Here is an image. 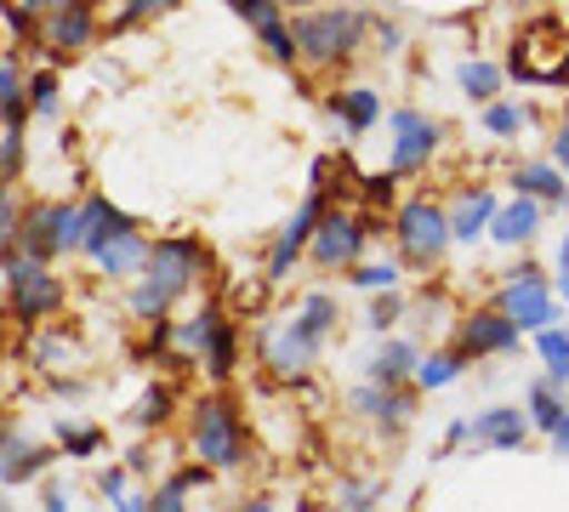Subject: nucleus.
<instances>
[{"mask_svg": "<svg viewBox=\"0 0 569 512\" xmlns=\"http://www.w3.org/2000/svg\"><path fill=\"white\" fill-rule=\"evenodd\" d=\"M291 29H297L302 69H337L365 46V34H376V18L365 7H302Z\"/></svg>", "mask_w": 569, "mask_h": 512, "instance_id": "obj_1", "label": "nucleus"}, {"mask_svg": "<svg viewBox=\"0 0 569 512\" xmlns=\"http://www.w3.org/2000/svg\"><path fill=\"white\" fill-rule=\"evenodd\" d=\"M188 455L211 461L217 473H246L251 428H246V415L233 410V399H222V393L194 399V410H188Z\"/></svg>", "mask_w": 569, "mask_h": 512, "instance_id": "obj_2", "label": "nucleus"}, {"mask_svg": "<svg viewBox=\"0 0 569 512\" xmlns=\"http://www.w3.org/2000/svg\"><path fill=\"white\" fill-rule=\"evenodd\" d=\"M325 342H330V337H319V331H313V324L302 319V308L273 313V319H262V324H257V353H262V370H268L273 382H291V388L313 377V364H319Z\"/></svg>", "mask_w": 569, "mask_h": 512, "instance_id": "obj_3", "label": "nucleus"}, {"mask_svg": "<svg viewBox=\"0 0 569 512\" xmlns=\"http://www.w3.org/2000/svg\"><path fill=\"white\" fill-rule=\"evenodd\" d=\"M456 234H450V205H439L433 194H416L393 205V251L405 257V268L433 273L450 257Z\"/></svg>", "mask_w": 569, "mask_h": 512, "instance_id": "obj_4", "label": "nucleus"}, {"mask_svg": "<svg viewBox=\"0 0 569 512\" xmlns=\"http://www.w3.org/2000/svg\"><path fill=\"white\" fill-rule=\"evenodd\" d=\"M7 279V313H12V324H46L52 313H63V302H69V285H63V273L52 268V262H40V257H29V251H7V268H0Z\"/></svg>", "mask_w": 569, "mask_h": 512, "instance_id": "obj_5", "label": "nucleus"}, {"mask_svg": "<svg viewBox=\"0 0 569 512\" xmlns=\"http://www.w3.org/2000/svg\"><path fill=\"white\" fill-rule=\"evenodd\" d=\"M18 251L58 262V257H80V200H34L23 211V240Z\"/></svg>", "mask_w": 569, "mask_h": 512, "instance_id": "obj_6", "label": "nucleus"}, {"mask_svg": "<svg viewBox=\"0 0 569 512\" xmlns=\"http://www.w3.org/2000/svg\"><path fill=\"white\" fill-rule=\"evenodd\" d=\"M370 240H376V234H370L365 211L325 205V217H319V234H313V245H308V262H313L319 273H348L353 262H365Z\"/></svg>", "mask_w": 569, "mask_h": 512, "instance_id": "obj_7", "label": "nucleus"}, {"mask_svg": "<svg viewBox=\"0 0 569 512\" xmlns=\"http://www.w3.org/2000/svg\"><path fill=\"white\" fill-rule=\"evenodd\" d=\"M445 137H450L445 120L421 114V109H393V114H388V165H393L399 177H421L427 165L439 160Z\"/></svg>", "mask_w": 569, "mask_h": 512, "instance_id": "obj_8", "label": "nucleus"}, {"mask_svg": "<svg viewBox=\"0 0 569 512\" xmlns=\"http://www.w3.org/2000/svg\"><path fill=\"white\" fill-rule=\"evenodd\" d=\"M496 308H501V313H512V319L536 337V331H547V324H558L563 297H558V285H547V273H541L536 262H525V268L501 273V285H496Z\"/></svg>", "mask_w": 569, "mask_h": 512, "instance_id": "obj_9", "label": "nucleus"}, {"mask_svg": "<svg viewBox=\"0 0 569 512\" xmlns=\"http://www.w3.org/2000/svg\"><path fill=\"white\" fill-rule=\"evenodd\" d=\"M416 382H405V388H388V382H359L353 393H348V415L353 422H365L376 439H405L410 433V422H416Z\"/></svg>", "mask_w": 569, "mask_h": 512, "instance_id": "obj_10", "label": "nucleus"}, {"mask_svg": "<svg viewBox=\"0 0 569 512\" xmlns=\"http://www.w3.org/2000/svg\"><path fill=\"white\" fill-rule=\"evenodd\" d=\"M450 342L467 353V359H507V353H518L525 348V324H518L512 313H501L496 302L490 308H472V313H461L456 324H450Z\"/></svg>", "mask_w": 569, "mask_h": 512, "instance_id": "obj_11", "label": "nucleus"}, {"mask_svg": "<svg viewBox=\"0 0 569 512\" xmlns=\"http://www.w3.org/2000/svg\"><path fill=\"white\" fill-rule=\"evenodd\" d=\"M142 273L166 279L177 297H188V291H200L206 279H211V245L200 234H160L154 240V257H149V268H142Z\"/></svg>", "mask_w": 569, "mask_h": 512, "instance_id": "obj_12", "label": "nucleus"}, {"mask_svg": "<svg viewBox=\"0 0 569 512\" xmlns=\"http://www.w3.org/2000/svg\"><path fill=\"white\" fill-rule=\"evenodd\" d=\"M325 200H330V189H308V200L297 205V217L273 234V245H268V279H273V291H279L284 279L297 273V262L308 257V245H313V234H319V217H325Z\"/></svg>", "mask_w": 569, "mask_h": 512, "instance_id": "obj_13", "label": "nucleus"}, {"mask_svg": "<svg viewBox=\"0 0 569 512\" xmlns=\"http://www.w3.org/2000/svg\"><path fill=\"white\" fill-rule=\"evenodd\" d=\"M103 29L109 23L98 18V0H69V7L40 18V46H46V58H52V63H63V58L86 52V46L98 40Z\"/></svg>", "mask_w": 569, "mask_h": 512, "instance_id": "obj_14", "label": "nucleus"}, {"mask_svg": "<svg viewBox=\"0 0 569 512\" xmlns=\"http://www.w3.org/2000/svg\"><path fill=\"white\" fill-rule=\"evenodd\" d=\"M530 433H536V422H530L525 404H490V410L472 415V444H467V450H472V455H479V450L512 455V450L530 444Z\"/></svg>", "mask_w": 569, "mask_h": 512, "instance_id": "obj_15", "label": "nucleus"}, {"mask_svg": "<svg viewBox=\"0 0 569 512\" xmlns=\"http://www.w3.org/2000/svg\"><path fill=\"white\" fill-rule=\"evenodd\" d=\"M131 228H137L131 211H120V205L103 200V194H86V200H80V257L98 262L103 245H114L120 234H131Z\"/></svg>", "mask_w": 569, "mask_h": 512, "instance_id": "obj_16", "label": "nucleus"}, {"mask_svg": "<svg viewBox=\"0 0 569 512\" xmlns=\"http://www.w3.org/2000/svg\"><path fill=\"white\" fill-rule=\"evenodd\" d=\"M547 200H536V194H512V200H501V211H496V222H490V240L501 245V251H525L536 234H541V222H547Z\"/></svg>", "mask_w": 569, "mask_h": 512, "instance_id": "obj_17", "label": "nucleus"}, {"mask_svg": "<svg viewBox=\"0 0 569 512\" xmlns=\"http://www.w3.org/2000/svg\"><path fill=\"white\" fill-rule=\"evenodd\" d=\"M416 364H421V348L410 342V337H399V331H388V337H376V348L365 353V382H388V388H405V382H416Z\"/></svg>", "mask_w": 569, "mask_h": 512, "instance_id": "obj_18", "label": "nucleus"}, {"mask_svg": "<svg viewBox=\"0 0 569 512\" xmlns=\"http://www.w3.org/2000/svg\"><path fill=\"white\" fill-rule=\"evenodd\" d=\"M0 450H7V461H0V484H7V490H23V484H34V479L52 473V450L34 444V439H23L18 422H7V433H0Z\"/></svg>", "mask_w": 569, "mask_h": 512, "instance_id": "obj_19", "label": "nucleus"}, {"mask_svg": "<svg viewBox=\"0 0 569 512\" xmlns=\"http://www.w3.org/2000/svg\"><path fill=\"white\" fill-rule=\"evenodd\" d=\"M496 211H501V194H496V189H461V194L450 200V234H456V245L490 240Z\"/></svg>", "mask_w": 569, "mask_h": 512, "instance_id": "obj_20", "label": "nucleus"}, {"mask_svg": "<svg viewBox=\"0 0 569 512\" xmlns=\"http://www.w3.org/2000/svg\"><path fill=\"white\" fill-rule=\"evenodd\" d=\"M325 109H330V120H337L348 137H365L370 126H382V114H388L376 86H342V91H330Z\"/></svg>", "mask_w": 569, "mask_h": 512, "instance_id": "obj_21", "label": "nucleus"}, {"mask_svg": "<svg viewBox=\"0 0 569 512\" xmlns=\"http://www.w3.org/2000/svg\"><path fill=\"white\" fill-rule=\"evenodd\" d=\"M228 324V313L217 308V302H206V308H194L188 319H177V348H171V364H206V348H211V337Z\"/></svg>", "mask_w": 569, "mask_h": 512, "instance_id": "obj_22", "label": "nucleus"}, {"mask_svg": "<svg viewBox=\"0 0 569 512\" xmlns=\"http://www.w3.org/2000/svg\"><path fill=\"white\" fill-rule=\"evenodd\" d=\"M512 189L518 194H536V200H547L552 211H563V200H569V171L547 154V160H525V165H512Z\"/></svg>", "mask_w": 569, "mask_h": 512, "instance_id": "obj_23", "label": "nucleus"}, {"mask_svg": "<svg viewBox=\"0 0 569 512\" xmlns=\"http://www.w3.org/2000/svg\"><path fill=\"white\" fill-rule=\"evenodd\" d=\"M149 257H154V240L142 234V228H131V234H120L114 245H103V257L91 262L103 279H137L142 268H149Z\"/></svg>", "mask_w": 569, "mask_h": 512, "instance_id": "obj_24", "label": "nucleus"}, {"mask_svg": "<svg viewBox=\"0 0 569 512\" xmlns=\"http://www.w3.org/2000/svg\"><path fill=\"white\" fill-rule=\"evenodd\" d=\"M525 410H530L536 433L547 439V433L563 422V415H569V393H563V382H552L547 370H541V377H530V382H525Z\"/></svg>", "mask_w": 569, "mask_h": 512, "instance_id": "obj_25", "label": "nucleus"}, {"mask_svg": "<svg viewBox=\"0 0 569 512\" xmlns=\"http://www.w3.org/2000/svg\"><path fill=\"white\" fill-rule=\"evenodd\" d=\"M456 86H461V98L467 103H496L501 98V86H507V63H490V58H461L456 63Z\"/></svg>", "mask_w": 569, "mask_h": 512, "instance_id": "obj_26", "label": "nucleus"}, {"mask_svg": "<svg viewBox=\"0 0 569 512\" xmlns=\"http://www.w3.org/2000/svg\"><path fill=\"white\" fill-rule=\"evenodd\" d=\"M182 297L166 285V279H154V273H137L131 279V297H126V308H131V319L137 324H154V319H171V308H177Z\"/></svg>", "mask_w": 569, "mask_h": 512, "instance_id": "obj_27", "label": "nucleus"}, {"mask_svg": "<svg viewBox=\"0 0 569 512\" xmlns=\"http://www.w3.org/2000/svg\"><path fill=\"white\" fill-rule=\"evenodd\" d=\"M217 484V468L211 461H188V468H177V473H166V484H154V506L160 512H182V501H188V490H211Z\"/></svg>", "mask_w": 569, "mask_h": 512, "instance_id": "obj_28", "label": "nucleus"}, {"mask_svg": "<svg viewBox=\"0 0 569 512\" xmlns=\"http://www.w3.org/2000/svg\"><path fill=\"white\" fill-rule=\"evenodd\" d=\"M171 410H177L171 382H149V388L137 393V404L126 410V428H131V433H160V428L171 422Z\"/></svg>", "mask_w": 569, "mask_h": 512, "instance_id": "obj_29", "label": "nucleus"}, {"mask_svg": "<svg viewBox=\"0 0 569 512\" xmlns=\"http://www.w3.org/2000/svg\"><path fill=\"white\" fill-rule=\"evenodd\" d=\"M472 359L450 342V348H433V353H421V364H416V388L421 393H445V388H456L461 382V370H467Z\"/></svg>", "mask_w": 569, "mask_h": 512, "instance_id": "obj_30", "label": "nucleus"}, {"mask_svg": "<svg viewBox=\"0 0 569 512\" xmlns=\"http://www.w3.org/2000/svg\"><path fill=\"white\" fill-rule=\"evenodd\" d=\"M479 126L496 137V143H518V137L536 126V109H530V103H518V98H496V103L479 109Z\"/></svg>", "mask_w": 569, "mask_h": 512, "instance_id": "obj_31", "label": "nucleus"}, {"mask_svg": "<svg viewBox=\"0 0 569 512\" xmlns=\"http://www.w3.org/2000/svg\"><path fill=\"white\" fill-rule=\"evenodd\" d=\"M34 103H29V86H23V69H18V46H7L0 58V120L7 126H29Z\"/></svg>", "mask_w": 569, "mask_h": 512, "instance_id": "obj_32", "label": "nucleus"}, {"mask_svg": "<svg viewBox=\"0 0 569 512\" xmlns=\"http://www.w3.org/2000/svg\"><path fill=\"white\" fill-rule=\"evenodd\" d=\"M348 285L376 297V291H399L405 285V257H365L348 268Z\"/></svg>", "mask_w": 569, "mask_h": 512, "instance_id": "obj_33", "label": "nucleus"}, {"mask_svg": "<svg viewBox=\"0 0 569 512\" xmlns=\"http://www.w3.org/2000/svg\"><path fill=\"white\" fill-rule=\"evenodd\" d=\"M233 370H240V324H222V331L211 337V348H206V377L211 382H233Z\"/></svg>", "mask_w": 569, "mask_h": 512, "instance_id": "obj_34", "label": "nucleus"}, {"mask_svg": "<svg viewBox=\"0 0 569 512\" xmlns=\"http://www.w3.org/2000/svg\"><path fill=\"white\" fill-rule=\"evenodd\" d=\"M536 359H541V370H547L552 382L569 388V331H563V324H547V331H536Z\"/></svg>", "mask_w": 569, "mask_h": 512, "instance_id": "obj_35", "label": "nucleus"}, {"mask_svg": "<svg viewBox=\"0 0 569 512\" xmlns=\"http://www.w3.org/2000/svg\"><path fill=\"white\" fill-rule=\"evenodd\" d=\"M58 450H63L69 461H91V455L103 450V433L86 428L80 415H58Z\"/></svg>", "mask_w": 569, "mask_h": 512, "instance_id": "obj_36", "label": "nucleus"}, {"mask_svg": "<svg viewBox=\"0 0 569 512\" xmlns=\"http://www.w3.org/2000/svg\"><path fill=\"white\" fill-rule=\"evenodd\" d=\"M257 40H262V52H268V58H273L279 69H297V63H302L291 18H279V23H262V29H257Z\"/></svg>", "mask_w": 569, "mask_h": 512, "instance_id": "obj_37", "label": "nucleus"}, {"mask_svg": "<svg viewBox=\"0 0 569 512\" xmlns=\"http://www.w3.org/2000/svg\"><path fill=\"white\" fill-rule=\"evenodd\" d=\"M29 103H34L40 120H58V114H63V80H58V63L29 74Z\"/></svg>", "mask_w": 569, "mask_h": 512, "instance_id": "obj_38", "label": "nucleus"}, {"mask_svg": "<svg viewBox=\"0 0 569 512\" xmlns=\"http://www.w3.org/2000/svg\"><path fill=\"white\" fill-rule=\"evenodd\" d=\"M177 7H182V0H120V12L109 18L103 34H126V29H137V23H154V18L177 12Z\"/></svg>", "mask_w": 569, "mask_h": 512, "instance_id": "obj_39", "label": "nucleus"}, {"mask_svg": "<svg viewBox=\"0 0 569 512\" xmlns=\"http://www.w3.org/2000/svg\"><path fill=\"white\" fill-rule=\"evenodd\" d=\"M405 313H410V302H405L399 291H376L370 308H365V331H370V337H388L393 324H405Z\"/></svg>", "mask_w": 569, "mask_h": 512, "instance_id": "obj_40", "label": "nucleus"}, {"mask_svg": "<svg viewBox=\"0 0 569 512\" xmlns=\"http://www.w3.org/2000/svg\"><path fill=\"white\" fill-rule=\"evenodd\" d=\"M297 308H302V319L313 324L319 337H330V331L342 324V302L330 297V291H302V297H297Z\"/></svg>", "mask_w": 569, "mask_h": 512, "instance_id": "obj_41", "label": "nucleus"}, {"mask_svg": "<svg viewBox=\"0 0 569 512\" xmlns=\"http://www.w3.org/2000/svg\"><path fill=\"white\" fill-rule=\"evenodd\" d=\"M399 171L388 165V171H370V177H359V200H365V211H393L399 205Z\"/></svg>", "mask_w": 569, "mask_h": 512, "instance_id": "obj_42", "label": "nucleus"}, {"mask_svg": "<svg viewBox=\"0 0 569 512\" xmlns=\"http://www.w3.org/2000/svg\"><path fill=\"white\" fill-rule=\"evenodd\" d=\"M23 160H29V126H7V131H0V177L18 182Z\"/></svg>", "mask_w": 569, "mask_h": 512, "instance_id": "obj_43", "label": "nucleus"}, {"mask_svg": "<svg viewBox=\"0 0 569 512\" xmlns=\"http://www.w3.org/2000/svg\"><path fill=\"white\" fill-rule=\"evenodd\" d=\"M131 461H109V468H98V479H91V484H98V495L103 501H114V506H126L131 501Z\"/></svg>", "mask_w": 569, "mask_h": 512, "instance_id": "obj_44", "label": "nucleus"}, {"mask_svg": "<svg viewBox=\"0 0 569 512\" xmlns=\"http://www.w3.org/2000/svg\"><path fill=\"white\" fill-rule=\"evenodd\" d=\"M23 240V211H18V182H7V194H0V257L18 251Z\"/></svg>", "mask_w": 569, "mask_h": 512, "instance_id": "obj_45", "label": "nucleus"}, {"mask_svg": "<svg viewBox=\"0 0 569 512\" xmlns=\"http://www.w3.org/2000/svg\"><path fill=\"white\" fill-rule=\"evenodd\" d=\"M69 353H74V337H69V324H58V331L34 348V364H40V370H52V364L69 359Z\"/></svg>", "mask_w": 569, "mask_h": 512, "instance_id": "obj_46", "label": "nucleus"}, {"mask_svg": "<svg viewBox=\"0 0 569 512\" xmlns=\"http://www.w3.org/2000/svg\"><path fill=\"white\" fill-rule=\"evenodd\" d=\"M0 23H7V34H12V40H18V34H23V40H29V34H40V18L23 7V0H7V7H0Z\"/></svg>", "mask_w": 569, "mask_h": 512, "instance_id": "obj_47", "label": "nucleus"}, {"mask_svg": "<svg viewBox=\"0 0 569 512\" xmlns=\"http://www.w3.org/2000/svg\"><path fill=\"white\" fill-rule=\"evenodd\" d=\"M382 495H388L382 484H353V479L337 484V501H342V506H370V501H382Z\"/></svg>", "mask_w": 569, "mask_h": 512, "instance_id": "obj_48", "label": "nucleus"}, {"mask_svg": "<svg viewBox=\"0 0 569 512\" xmlns=\"http://www.w3.org/2000/svg\"><path fill=\"white\" fill-rule=\"evenodd\" d=\"M376 52H382V58H399V52H405V29L388 23V18H376Z\"/></svg>", "mask_w": 569, "mask_h": 512, "instance_id": "obj_49", "label": "nucleus"}, {"mask_svg": "<svg viewBox=\"0 0 569 512\" xmlns=\"http://www.w3.org/2000/svg\"><path fill=\"white\" fill-rule=\"evenodd\" d=\"M40 501H46V512H63V506L74 501V484H63V479H46V484H40Z\"/></svg>", "mask_w": 569, "mask_h": 512, "instance_id": "obj_50", "label": "nucleus"}, {"mask_svg": "<svg viewBox=\"0 0 569 512\" xmlns=\"http://www.w3.org/2000/svg\"><path fill=\"white\" fill-rule=\"evenodd\" d=\"M472 444V415H450V428H445V455L450 450H467Z\"/></svg>", "mask_w": 569, "mask_h": 512, "instance_id": "obj_51", "label": "nucleus"}, {"mask_svg": "<svg viewBox=\"0 0 569 512\" xmlns=\"http://www.w3.org/2000/svg\"><path fill=\"white\" fill-rule=\"evenodd\" d=\"M330 177H337V160L319 154V160L308 165V189H330Z\"/></svg>", "mask_w": 569, "mask_h": 512, "instance_id": "obj_52", "label": "nucleus"}, {"mask_svg": "<svg viewBox=\"0 0 569 512\" xmlns=\"http://www.w3.org/2000/svg\"><path fill=\"white\" fill-rule=\"evenodd\" d=\"M547 154L569 171V120H558V131H552V143H547Z\"/></svg>", "mask_w": 569, "mask_h": 512, "instance_id": "obj_53", "label": "nucleus"}, {"mask_svg": "<svg viewBox=\"0 0 569 512\" xmlns=\"http://www.w3.org/2000/svg\"><path fill=\"white\" fill-rule=\"evenodd\" d=\"M547 450H552V461H569V415H563V422L547 433Z\"/></svg>", "mask_w": 569, "mask_h": 512, "instance_id": "obj_54", "label": "nucleus"}, {"mask_svg": "<svg viewBox=\"0 0 569 512\" xmlns=\"http://www.w3.org/2000/svg\"><path fill=\"white\" fill-rule=\"evenodd\" d=\"M23 7H29L34 18H46V12H58V7H69V0H23Z\"/></svg>", "mask_w": 569, "mask_h": 512, "instance_id": "obj_55", "label": "nucleus"}, {"mask_svg": "<svg viewBox=\"0 0 569 512\" xmlns=\"http://www.w3.org/2000/svg\"><path fill=\"white\" fill-rule=\"evenodd\" d=\"M558 297H563V308H569V262H558Z\"/></svg>", "mask_w": 569, "mask_h": 512, "instance_id": "obj_56", "label": "nucleus"}, {"mask_svg": "<svg viewBox=\"0 0 569 512\" xmlns=\"http://www.w3.org/2000/svg\"><path fill=\"white\" fill-rule=\"evenodd\" d=\"M558 262H569V228H563V240H558Z\"/></svg>", "mask_w": 569, "mask_h": 512, "instance_id": "obj_57", "label": "nucleus"}, {"mask_svg": "<svg viewBox=\"0 0 569 512\" xmlns=\"http://www.w3.org/2000/svg\"><path fill=\"white\" fill-rule=\"evenodd\" d=\"M284 7H313V0H284Z\"/></svg>", "mask_w": 569, "mask_h": 512, "instance_id": "obj_58", "label": "nucleus"}, {"mask_svg": "<svg viewBox=\"0 0 569 512\" xmlns=\"http://www.w3.org/2000/svg\"><path fill=\"white\" fill-rule=\"evenodd\" d=\"M563 120H569V98H563Z\"/></svg>", "mask_w": 569, "mask_h": 512, "instance_id": "obj_59", "label": "nucleus"}, {"mask_svg": "<svg viewBox=\"0 0 569 512\" xmlns=\"http://www.w3.org/2000/svg\"><path fill=\"white\" fill-rule=\"evenodd\" d=\"M525 7H530V0H525Z\"/></svg>", "mask_w": 569, "mask_h": 512, "instance_id": "obj_60", "label": "nucleus"}]
</instances>
